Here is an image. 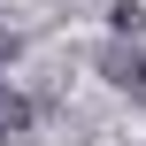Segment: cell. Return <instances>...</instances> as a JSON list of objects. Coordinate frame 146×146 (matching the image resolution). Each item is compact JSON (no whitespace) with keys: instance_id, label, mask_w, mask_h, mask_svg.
I'll return each mask as SVG.
<instances>
[{"instance_id":"cell-3","label":"cell","mask_w":146,"mask_h":146,"mask_svg":"<svg viewBox=\"0 0 146 146\" xmlns=\"http://www.w3.org/2000/svg\"><path fill=\"white\" fill-rule=\"evenodd\" d=\"M108 23H115L123 38H139V31H146V8H139V0H115V8H108Z\"/></svg>"},{"instance_id":"cell-2","label":"cell","mask_w":146,"mask_h":146,"mask_svg":"<svg viewBox=\"0 0 146 146\" xmlns=\"http://www.w3.org/2000/svg\"><path fill=\"white\" fill-rule=\"evenodd\" d=\"M23 131H31V100L0 77V146H8V139H23Z\"/></svg>"},{"instance_id":"cell-1","label":"cell","mask_w":146,"mask_h":146,"mask_svg":"<svg viewBox=\"0 0 146 146\" xmlns=\"http://www.w3.org/2000/svg\"><path fill=\"white\" fill-rule=\"evenodd\" d=\"M100 77H108V85H123V92H146V54H139V46H123V38H115V46H100Z\"/></svg>"},{"instance_id":"cell-4","label":"cell","mask_w":146,"mask_h":146,"mask_svg":"<svg viewBox=\"0 0 146 146\" xmlns=\"http://www.w3.org/2000/svg\"><path fill=\"white\" fill-rule=\"evenodd\" d=\"M8 54H15V38H8V31H0V62H8Z\"/></svg>"}]
</instances>
